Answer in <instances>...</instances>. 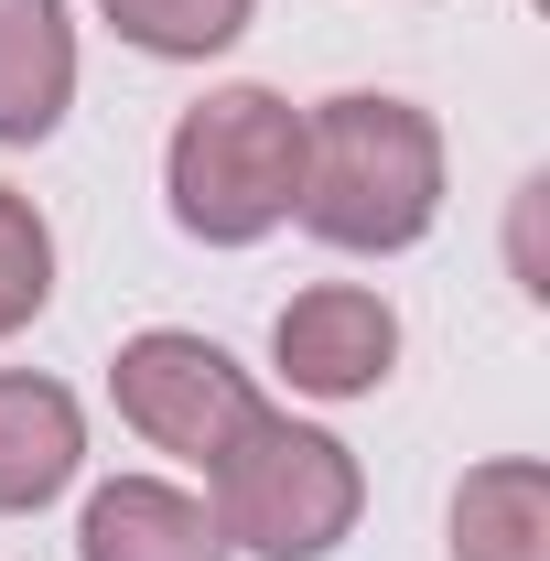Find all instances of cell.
<instances>
[{"mask_svg":"<svg viewBox=\"0 0 550 561\" xmlns=\"http://www.w3.org/2000/svg\"><path fill=\"white\" fill-rule=\"evenodd\" d=\"M291 216H302L324 249H356V260L421 249L432 216H443V130H432V108L378 98V87H345L324 108H302V184H291Z\"/></svg>","mask_w":550,"mask_h":561,"instance_id":"1","label":"cell"},{"mask_svg":"<svg viewBox=\"0 0 550 561\" xmlns=\"http://www.w3.org/2000/svg\"><path fill=\"white\" fill-rule=\"evenodd\" d=\"M291 184H302V108L280 87H216L195 98L173 140H162V195H173V227L206 238V249H249L291 216Z\"/></svg>","mask_w":550,"mask_h":561,"instance_id":"2","label":"cell"},{"mask_svg":"<svg viewBox=\"0 0 550 561\" xmlns=\"http://www.w3.org/2000/svg\"><path fill=\"white\" fill-rule=\"evenodd\" d=\"M206 507H216V529H227V551L324 561L356 529L367 476H356V454H345L335 432H313V421H291V411H260V421H238V443L206 465Z\"/></svg>","mask_w":550,"mask_h":561,"instance_id":"3","label":"cell"},{"mask_svg":"<svg viewBox=\"0 0 550 561\" xmlns=\"http://www.w3.org/2000/svg\"><path fill=\"white\" fill-rule=\"evenodd\" d=\"M108 400L151 454H184V465H216L238 443V421H260L271 400L249 389V367L216 346V335H184V324H151L108 356Z\"/></svg>","mask_w":550,"mask_h":561,"instance_id":"4","label":"cell"},{"mask_svg":"<svg viewBox=\"0 0 550 561\" xmlns=\"http://www.w3.org/2000/svg\"><path fill=\"white\" fill-rule=\"evenodd\" d=\"M271 367L302 400H367V389L400 367V313H389V291H367V280H313V291H291L280 324H271Z\"/></svg>","mask_w":550,"mask_h":561,"instance_id":"5","label":"cell"},{"mask_svg":"<svg viewBox=\"0 0 550 561\" xmlns=\"http://www.w3.org/2000/svg\"><path fill=\"white\" fill-rule=\"evenodd\" d=\"M76 561H227V529L173 476H108L76 518Z\"/></svg>","mask_w":550,"mask_h":561,"instance_id":"6","label":"cell"},{"mask_svg":"<svg viewBox=\"0 0 550 561\" xmlns=\"http://www.w3.org/2000/svg\"><path fill=\"white\" fill-rule=\"evenodd\" d=\"M76 465H87V411H76V389L66 378H33V367H0V518L66 496Z\"/></svg>","mask_w":550,"mask_h":561,"instance_id":"7","label":"cell"},{"mask_svg":"<svg viewBox=\"0 0 550 561\" xmlns=\"http://www.w3.org/2000/svg\"><path fill=\"white\" fill-rule=\"evenodd\" d=\"M76 98L66 0H0V140H44Z\"/></svg>","mask_w":550,"mask_h":561,"instance_id":"8","label":"cell"},{"mask_svg":"<svg viewBox=\"0 0 550 561\" xmlns=\"http://www.w3.org/2000/svg\"><path fill=\"white\" fill-rule=\"evenodd\" d=\"M454 561H550V465L496 454L454 486Z\"/></svg>","mask_w":550,"mask_h":561,"instance_id":"9","label":"cell"},{"mask_svg":"<svg viewBox=\"0 0 550 561\" xmlns=\"http://www.w3.org/2000/svg\"><path fill=\"white\" fill-rule=\"evenodd\" d=\"M98 11H108V33L140 44V55H162V66H206V55H227V44L249 33L260 0H98Z\"/></svg>","mask_w":550,"mask_h":561,"instance_id":"10","label":"cell"},{"mask_svg":"<svg viewBox=\"0 0 550 561\" xmlns=\"http://www.w3.org/2000/svg\"><path fill=\"white\" fill-rule=\"evenodd\" d=\"M55 302V227L33 216V195L0 184V335H22Z\"/></svg>","mask_w":550,"mask_h":561,"instance_id":"11","label":"cell"}]
</instances>
